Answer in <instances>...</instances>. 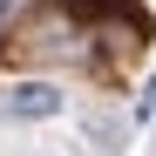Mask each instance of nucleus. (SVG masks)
<instances>
[{
    "mask_svg": "<svg viewBox=\"0 0 156 156\" xmlns=\"http://www.w3.org/2000/svg\"><path fill=\"white\" fill-rule=\"evenodd\" d=\"M143 115H156V75H149V88H143Z\"/></svg>",
    "mask_w": 156,
    "mask_h": 156,
    "instance_id": "nucleus-2",
    "label": "nucleus"
},
{
    "mask_svg": "<svg viewBox=\"0 0 156 156\" xmlns=\"http://www.w3.org/2000/svg\"><path fill=\"white\" fill-rule=\"evenodd\" d=\"M0 115H14V122H48V115H61V88H55V82H14L7 95H0Z\"/></svg>",
    "mask_w": 156,
    "mask_h": 156,
    "instance_id": "nucleus-1",
    "label": "nucleus"
}]
</instances>
